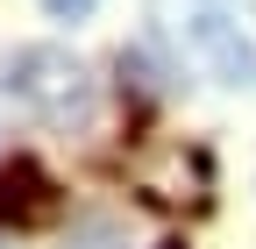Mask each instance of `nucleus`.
Segmentation results:
<instances>
[{"instance_id":"nucleus-1","label":"nucleus","mask_w":256,"mask_h":249,"mask_svg":"<svg viewBox=\"0 0 256 249\" xmlns=\"http://www.w3.org/2000/svg\"><path fill=\"white\" fill-rule=\"evenodd\" d=\"M14 100H28L36 114H50V121H72V114H86V72L72 64L64 50H22L14 57Z\"/></svg>"},{"instance_id":"nucleus-2","label":"nucleus","mask_w":256,"mask_h":249,"mask_svg":"<svg viewBox=\"0 0 256 249\" xmlns=\"http://www.w3.org/2000/svg\"><path fill=\"white\" fill-rule=\"evenodd\" d=\"M57 221V185L36 157H14L0 164V228H43Z\"/></svg>"},{"instance_id":"nucleus-3","label":"nucleus","mask_w":256,"mask_h":249,"mask_svg":"<svg viewBox=\"0 0 256 249\" xmlns=\"http://www.w3.org/2000/svg\"><path fill=\"white\" fill-rule=\"evenodd\" d=\"M192 43H200V50H206V57H214V64L228 72L235 86H256V43L242 36L235 22H220V14H200V22H192Z\"/></svg>"},{"instance_id":"nucleus-4","label":"nucleus","mask_w":256,"mask_h":249,"mask_svg":"<svg viewBox=\"0 0 256 249\" xmlns=\"http://www.w3.org/2000/svg\"><path fill=\"white\" fill-rule=\"evenodd\" d=\"M43 8H50L57 22H86V14H92V0H43Z\"/></svg>"},{"instance_id":"nucleus-5","label":"nucleus","mask_w":256,"mask_h":249,"mask_svg":"<svg viewBox=\"0 0 256 249\" xmlns=\"http://www.w3.org/2000/svg\"><path fill=\"white\" fill-rule=\"evenodd\" d=\"M164 249H178V242H164Z\"/></svg>"}]
</instances>
